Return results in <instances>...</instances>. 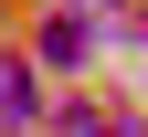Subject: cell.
<instances>
[{"mask_svg":"<svg viewBox=\"0 0 148 137\" xmlns=\"http://www.w3.org/2000/svg\"><path fill=\"white\" fill-rule=\"evenodd\" d=\"M85 53V21H42V63H74Z\"/></svg>","mask_w":148,"mask_h":137,"instance_id":"cell-1","label":"cell"}]
</instances>
